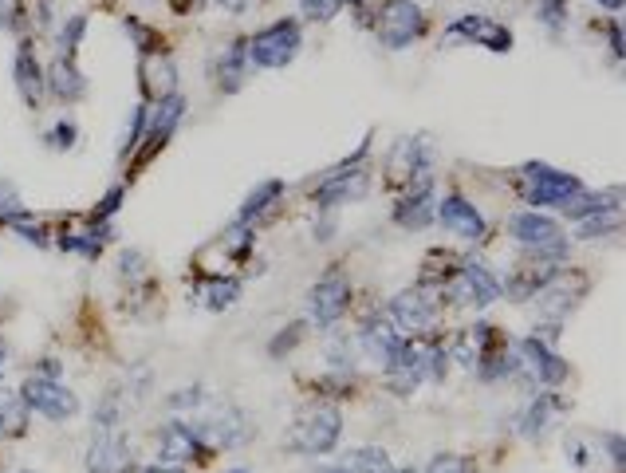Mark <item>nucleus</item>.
<instances>
[{
  "label": "nucleus",
  "instance_id": "f257e3e1",
  "mask_svg": "<svg viewBox=\"0 0 626 473\" xmlns=\"http://www.w3.org/2000/svg\"><path fill=\"white\" fill-rule=\"evenodd\" d=\"M508 237H512L524 253H532V257H540V261H552V265H564L567 261V237H564V229H560V221L548 217V213H540V209H520V213H512V217H508Z\"/></svg>",
  "mask_w": 626,
  "mask_h": 473
},
{
  "label": "nucleus",
  "instance_id": "f03ea898",
  "mask_svg": "<svg viewBox=\"0 0 626 473\" xmlns=\"http://www.w3.org/2000/svg\"><path fill=\"white\" fill-rule=\"evenodd\" d=\"M339 438H343V414H339V406L315 403L292 422L288 450H296L304 458H323V454H331L339 446Z\"/></svg>",
  "mask_w": 626,
  "mask_h": 473
},
{
  "label": "nucleus",
  "instance_id": "7ed1b4c3",
  "mask_svg": "<svg viewBox=\"0 0 626 473\" xmlns=\"http://www.w3.org/2000/svg\"><path fill=\"white\" fill-rule=\"evenodd\" d=\"M579 190H583V182L575 174L556 170L548 162H524L520 166V194H524V202L532 205V209H544V205L564 209Z\"/></svg>",
  "mask_w": 626,
  "mask_h": 473
},
{
  "label": "nucleus",
  "instance_id": "20e7f679",
  "mask_svg": "<svg viewBox=\"0 0 626 473\" xmlns=\"http://www.w3.org/2000/svg\"><path fill=\"white\" fill-rule=\"evenodd\" d=\"M245 44H249V64L252 68L280 71L300 56V48H304V32H300V24H296V20H272L268 28L252 32Z\"/></svg>",
  "mask_w": 626,
  "mask_h": 473
},
{
  "label": "nucleus",
  "instance_id": "39448f33",
  "mask_svg": "<svg viewBox=\"0 0 626 473\" xmlns=\"http://www.w3.org/2000/svg\"><path fill=\"white\" fill-rule=\"evenodd\" d=\"M426 32V12L418 0H382L375 12V36L382 48L402 52Z\"/></svg>",
  "mask_w": 626,
  "mask_h": 473
},
{
  "label": "nucleus",
  "instance_id": "423d86ee",
  "mask_svg": "<svg viewBox=\"0 0 626 473\" xmlns=\"http://www.w3.org/2000/svg\"><path fill=\"white\" fill-rule=\"evenodd\" d=\"M434 320H438V288L418 284V288H402L390 300V324L406 336H426L434 328Z\"/></svg>",
  "mask_w": 626,
  "mask_h": 473
},
{
  "label": "nucleus",
  "instance_id": "0eeeda50",
  "mask_svg": "<svg viewBox=\"0 0 626 473\" xmlns=\"http://www.w3.org/2000/svg\"><path fill=\"white\" fill-rule=\"evenodd\" d=\"M351 308V280L339 269H331L323 280H315L308 292V324L315 328H335Z\"/></svg>",
  "mask_w": 626,
  "mask_h": 473
},
{
  "label": "nucleus",
  "instance_id": "6e6552de",
  "mask_svg": "<svg viewBox=\"0 0 626 473\" xmlns=\"http://www.w3.org/2000/svg\"><path fill=\"white\" fill-rule=\"evenodd\" d=\"M20 399L28 410L44 414L48 422H67L79 414V399L75 391H67L60 379H48V375H28L24 387H20Z\"/></svg>",
  "mask_w": 626,
  "mask_h": 473
},
{
  "label": "nucleus",
  "instance_id": "1a4fd4ad",
  "mask_svg": "<svg viewBox=\"0 0 626 473\" xmlns=\"http://www.w3.org/2000/svg\"><path fill=\"white\" fill-rule=\"evenodd\" d=\"M209 458V442L201 438V426L193 422H166L158 434V466H186V462H205Z\"/></svg>",
  "mask_w": 626,
  "mask_h": 473
},
{
  "label": "nucleus",
  "instance_id": "9d476101",
  "mask_svg": "<svg viewBox=\"0 0 626 473\" xmlns=\"http://www.w3.org/2000/svg\"><path fill=\"white\" fill-rule=\"evenodd\" d=\"M186 95H166V99H158L150 111H146V135H142V150H138V162H150L170 138H174V131L182 127V119H186Z\"/></svg>",
  "mask_w": 626,
  "mask_h": 473
},
{
  "label": "nucleus",
  "instance_id": "9b49d317",
  "mask_svg": "<svg viewBox=\"0 0 626 473\" xmlns=\"http://www.w3.org/2000/svg\"><path fill=\"white\" fill-rule=\"evenodd\" d=\"M430 178V142L418 138H398L394 150L386 154V182L390 186H410Z\"/></svg>",
  "mask_w": 626,
  "mask_h": 473
},
{
  "label": "nucleus",
  "instance_id": "f8f14e48",
  "mask_svg": "<svg viewBox=\"0 0 626 473\" xmlns=\"http://www.w3.org/2000/svg\"><path fill=\"white\" fill-rule=\"evenodd\" d=\"M434 221H438L445 233H453V237H461V241H473V245H481L485 237H489V221L481 217V209L469 202V198H461V194H445L434 209Z\"/></svg>",
  "mask_w": 626,
  "mask_h": 473
},
{
  "label": "nucleus",
  "instance_id": "ddd939ff",
  "mask_svg": "<svg viewBox=\"0 0 626 473\" xmlns=\"http://www.w3.org/2000/svg\"><path fill=\"white\" fill-rule=\"evenodd\" d=\"M516 355H520V371H528L532 383H540V387H560L567 379V359L540 336L520 339Z\"/></svg>",
  "mask_w": 626,
  "mask_h": 473
},
{
  "label": "nucleus",
  "instance_id": "4468645a",
  "mask_svg": "<svg viewBox=\"0 0 626 473\" xmlns=\"http://www.w3.org/2000/svg\"><path fill=\"white\" fill-rule=\"evenodd\" d=\"M367 190H371V170H363V166H347V170H327L323 174V182L315 186V205L319 209H335V205L343 202H359V198H367Z\"/></svg>",
  "mask_w": 626,
  "mask_h": 473
},
{
  "label": "nucleus",
  "instance_id": "2eb2a0df",
  "mask_svg": "<svg viewBox=\"0 0 626 473\" xmlns=\"http://www.w3.org/2000/svg\"><path fill=\"white\" fill-rule=\"evenodd\" d=\"M445 40H469V44L489 48V52H497V56H504V52L512 48V32H508L504 24H497V20L481 16V12L457 16V20L445 28Z\"/></svg>",
  "mask_w": 626,
  "mask_h": 473
},
{
  "label": "nucleus",
  "instance_id": "dca6fc26",
  "mask_svg": "<svg viewBox=\"0 0 626 473\" xmlns=\"http://www.w3.org/2000/svg\"><path fill=\"white\" fill-rule=\"evenodd\" d=\"M130 442L119 426L95 430L87 446V473H130Z\"/></svg>",
  "mask_w": 626,
  "mask_h": 473
},
{
  "label": "nucleus",
  "instance_id": "f3484780",
  "mask_svg": "<svg viewBox=\"0 0 626 473\" xmlns=\"http://www.w3.org/2000/svg\"><path fill=\"white\" fill-rule=\"evenodd\" d=\"M434 209H438V194H434V182H418L410 186V194L394 205V225L398 229H410V233H422L426 225H434Z\"/></svg>",
  "mask_w": 626,
  "mask_h": 473
},
{
  "label": "nucleus",
  "instance_id": "a211bd4d",
  "mask_svg": "<svg viewBox=\"0 0 626 473\" xmlns=\"http://www.w3.org/2000/svg\"><path fill=\"white\" fill-rule=\"evenodd\" d=\"M138 79H142L146 103H158V99L174 95V91H178V68H174V60H170V52L138 56Z\"/></svg>",
  "mask_w": 626,
  "mask_h": 473
},
{
  "label": "nucleus",
  "instance_id": "6ab92c4d",
  "mask_svg": "<svg viewBox=\"0 0 626 473\" xmlns=\"http://www.w3.org/2000/svg\"><path fill=\"white\" fill-rule=\"evenodd\" d=\"M44 91H48L52 99H60L63 107H71V103H79V99L87 95V75L79 71L75 60L56 56V60L44 68Z\"/></svg>",
  "mask_w": 626,
  "mask_h": 473
},
{
  "label": "nucleus",
  "instance_id": "aec40b11",
  "mask_svg": "<svg viewBox=\"0 0 626 473\" xmlns=\"http://www.w3.org/2000/svg\"><path fill=\"white\" fill-rule=\"evenodd\" d=\"M12 79H16V91H20L24 107H32V111H36V107H40V99H44V68H40V60H36V52H32V44H28V40L16 48Z\"/></svg>",
  "mask_w": 626,
  "mask_h": 473
},
{
  "label": "nucleus",
  "instance_id": "412c9836",
  "mask_svg": "<svg viewBox=\"0 0 626 473\" xmlns=\"http://www.w3.org/2000/svg\"><path fill=\"white\" fill-rule=\"evenodd\" d=\"M249 44L245 40H233L221 56H217V87L225 91V95H237L241 87H245V79H249Z\"/></svg>",
  "mask_w": 626,
  "mask_h": 473
},
{
  "label": "nucleus",
  "instance_id": "4be33fe9",
  "mask_svg": "<svg viewBox=\"0 0 626 473\" xmlns=\"http://www.w3.org/2000/svg\"><path fill=\"white\" fill-rule=\"evenodd\" d=\"M457 272L465 276V284H469V292H473V304L477 308H489V304H497L504 296V288H501V280H497V272L489 269L485 261H461L457 265Z\"/></svg>",
  "mask_w": 626,
  "mask_h": 473
},
{
  "label": "nucleus",
  "instance_id": "5701e85b",
  "mask_svg": "<svg viewBox=\"0 0 626 473\" xmlns=\"http://www.w3.org/2000/svg\"><path fill=\"white\" fill-rule=\"evenodd\" d=\"M209 434H213V442H217L221 450H233V446H245V442H249L252 426L237 406H221V410L213 414V422H209Z\"/></svg>",
  "mask_w": 626,
  "mask_h": 473
},
{
  "label": "nucleus",
  "instance_id": "b1692460",
  "mask_svg": "<svg viewBox=\"0 0 626 473\" xmlns=\"http://www.w3.org/2000/svg\"><path fill=\"white\" fill-rule=\"evenodd\" d=\"M398 343H402V336H398V328L390 324V320H367L363 324V347H367V355L375 359L378 367H386L390 363V355L398 351Z\"/></svg>",
  "mask_w": 626,
  "mask_h": 473
},
{
  "label": "nucleus",
  "instance_id": "393cba45",
  "mask_svg": "<svg viewBox=\"0 0 626 473\" xmlns=\"http://www.w3.org/2000/svg\"><path fill=\"white\" fill-rule=\"evenodd\" d=\"M28 434V406L20 399V391L0 387V442L24 438Z\"/></svg>",
  "mask_w": 626,
  "mask_h": 473
},
{
  "label": "nucleus",
  "instance_id": "a878e982",
  "mask_svg": "<svg viewBox=\"0 0 626 473\" xmlns=\"http://www.w3.org/2000/svg\"><path fill=\"white\" fill-rule=\"evenodd\" d=\"M197 300L209 308V312H225L241 300V276H209L201 288H197Z\"/></svg>",
  "mask_w": 626,
  "mask_h": 473
},
{
  "label": "nucleus",
  "instance_id": "bb28decb",
  "mask_svg": "<svg viewBox=\"0 0 626 473\" xmlns=\"http://www.w3.org/2000/svg\"><path fill=\"white\" fill-rule=\"evenodd\" d=\"M284 198V182L280 178H264V182H256L249 190V198H245V205H241V213H237V221H256V217H264L272 205Z\"/></svg>",
  "mask_w": 626,
  "mask_h": 473
},
{
  "label": "nucleus",
  "instance_id": "cd10ccee",
  "mask_svg": "<svg viewBox=\"0 0 626 473\" xmlns=\"http://www.w3.org/2000/svg\"><path fill=\"white\" fill-rule=\"evenodd\" d=\"M339 473H390V454H386L382 446L351 450V454L339 462Z\"/></svg>",
  "mask_w": 626,
  "mask_h": 473
},
{
  "label": "nucleus",
  "instance_id": "c85d7f7f",
  "mask_svg": "<svg viewBox=\"0 0 626 473\" xmlns=\"http://www.w3.org/2000/svg\"><path fill=\"white\" fill-rule=\"evenodd\" d=\"M552 406H560L552 395H536V403L528 406L524 418H520V434H524V438H544V426H548Z\"/></svg>",
  "mask_w": 626,
  "mask_h": 473
},
{
  "label": "nucleus",
  "instance_id": "c756f323",
  "mask_svg": "<svg viewBox=\"0 0 626 473\" xmlns=\"http://www.w3.org/2000/svg\"><path fill=\"white\" fill-rule=\"evenodd\" d=\"M83 36H87V16H83V12L67 16V20L60 24V32H56V48H60V56L75 60V52H79Z\"/></svg>",
  "mask_w": 626,
  "mask_h": 473
},
{
  "label": "nucleus",
  "instance_id": "7c9ffc66",
  "mask_svg": "<svg viewBox=\"0 0 626 473\" xmlns=\"http://www.w3.org/2000/svg\"><path fill=\"white\" fill-rule=\"evenodd\" d=\"M126 36L134 40V48H138V56H150V52H166L162 48V40H158V32L154 28H146L142 20H134V16H126L123 20Z\"/></svg>",
  "mask_w": 626,
  "mask_h": 473
},
{
  "label": "nucleus",
  "instance_id": "2f4dec72",
  "mask_svg": "<svg viewBox=\"0 0 626 473\" xmlns=\"http://www.w3.org/2000/svg\"><path fill=\"white\" fill-rule=\"evenodd\" d=\"M146 111H150V103H138V107L130 111V127L123 131V142H119V158H123V162H126V154L138 150V142L146 135Z\"/></svg>",
  "mask_w": 626,
  "mask_h": 473
},
{
  "label": "nucleus",
  "instance_id": "473e14b6",
  "mask_svg": "<svg viewBox=\"0 0 626 473\" xmlns=\"http://www.w3.org/2000/svg\"><path fill=\"white\" fill-rule=\"evenodd\" d=\"M252 225L249 221H233L229 229H225V237H221V249L225 253H233V257H245V253H252Z\"/></svg>",
  "mask_w": 626,
  "mask_h": 473
},
{
  "label": "nucleus",
  "instance_id": "72a5a7b5",
  "mask_svg": "<svg viewBox=\"0 0 626 473\" xmlns=\"http://www.w3.org/2000/svg\"><path fill=\"white\" fill-rule=\"evenodd\" d=\"M615 233H619V213H595V217L579 221L583 241H599V237H615Z\"/></svg>",
  "mask_w": 626,
  "mask_h": 473
},
{
  "label": "nucleus",
  "instance_id": "f704fd0d",
  "mask_svg": "<svg viewBox=\"0 0 626 473\" xmlns=\"http://www.w3.org/2000/svg\"><path fill=\"white\" fill-rule=\"evenodd\" d=\"M532 12L548 32H560L567 24V0H532Z\"/></svg>",
  "mask_w": 626,
  "mask_h": 473
},
{
  "label": "nucleus",
  "instance_id": "c9c22d12",
  "mask_svg": "<svg viewBox=\"0 0 626 473\" xmlns=\"http://www.w3.org/2000/svg\"><path fill=\"white\" fill-rule=\"evenodd\" d=\"M304 336H308V320H296V324H288V328H284L280 336L268 343V355H272V359L288 355V351H292V347H296V343H300Z\"/></svg>",
  "mask_w": 626,
  "mask_h": 473
},
{
  "label": "nucleus",
  "instance_id": "e433bc0d",
  "mask_svg": "<svg viewBox=\"0 0 626 473\" xmlns=\"http://www.w3.org/2000/svg\"><path fill=\"white\" fill-rule=\"evenodd\" d=\"M8 229H16V233H20V237H24L28 245H36V249H48V229H44L40 221H32L28 213L12 217V221H8Z\"/></svg>",
  "mask_w": 626,
  "mask_h": 473
},
{
  "label": "nucleus",
  "instance_id": "4c0bfd02",
  "mask_svg": "<svg viewBox=\"0 0 626 473\" xmlns=\"http://www.w3.org/2000/svg\"><path fill=\"white\" fill-rule=\"evenodd\" d=\"M123 198H126L123 186H111V190H107V194H103V198L95 202V209L87 213V221H91V225H99V221H111V217L119 213V205H123Z\"/></svg>",
  "mask_w": 626,
  "mask_h": 473
},
{
  "label": "nucleus",
  "instance_id": "58836bf2",
  "mask_svg": "<svg viewBox=\"0 0 626 473\" xmlns=\"http://www.w3.org/2000/svg\"><path fill=\"white\" fill-rule=\"evenodd\" d=\"M20 213H28V205H24V198L16 194V186L12 182H4L0 178V225H8L12 217H20Z\"/></svg>",
  "mask_w": 626,
  "mask_h": 473
},
{
  "label": "nucleus",
  "instance_id": "ea45409f",
  "mask_svg": "<svg viewBox=\"0 0 626 473\" xmlns=\"http://www.w3.org/2000/svg\"><path fill=\"white\" fill-rule=\"evenodd\" d=\"M343 4H347V0H300V12H304L308 20L327 24V20H335V16L343 12Z\"/></svg>",
  "mask_w": 626,
  "mask_h": 473
},
{
  "label": "nucleus",
  "instance_id": "a19ab883",
  "mask_svg": "<svg viewBox=\"0 0 626 473\" xmlns=\"http://www.w3.org/2000/svg\"><path fill=\"white\" fill-rule=\"evenodd\" d=\"M44 142H48L52 150H71V146L79 142V127H75V119H60V123L44 135Z\"/></svg>",
  "mask_w": 626,
  "mask_h": 473
},
{
  "label": "nucleus",
  "instance_id": "79ce46f5",
  "mask_svg": "<svg viewBox=\"0 0 626 473\" xmlns=\"http://www.w3.org/2000/svg\"><path fill=\"white\" fill-rule=\"evenodd\" d=\"M327 363H331L339 375H343V371H351V367H355V347H351L343 336L331 339V343H327Z\"/></svg>",
  "mask_w": 626,
  "mask_h": 473
},
{
  "label": "nucleus",
  "instance_id": "37998d69",
  "mask_svg": "<svg viewBox=\"0 0 626 473\" xmlns=\"http://www.w3.org/2000/svg\"><path fill=\"white\" fill-rule=\"evenodd\" d=\"M426 473H477V470H473V458H465V454H438Z\"/></svg>",
  "mask_w": 626,
  "mask_h": 473
},
{
  "label": "nucleus",
  "instance_id": "c03bdc74",
  "mask_svg": "<svg viewBox=\"0 0 626 473\" xmlns=\"http://www.w3.org/2000/svg\"><path fill=\"white\" fill-rule=\"evenodd\" d=\"M24 28V8L16 0H0V32H16Z\"/></svg>",
  "mask_w": 626,
  "mask_h": 473
},
{
  "label": "nucleus",
  "instance_id": "a18cd8bd",
  "mask_svg": "<svg viewBox=\"0 0 626 473\" xmlns=\"http://www.w3.org/2000/svg\"><path fill=\"white\" fill-rule=\"evenodd\" d=\"M142 265H146V257H142L138 249H126L123 257H119V269H123L126 280H138V276H142Z\"/></svg>",
  "mask_w": 626,
  "mask_h": 473
},
{
  "label": "nucleus",
  "instance_id": "49530a36",
  "mask_svg": "<svg viewBox=\"0 0 626 473\" xmlns=\"http://www.w3.org/2000/svg\"><path fill=\"white\" fill-rule=\"evenodd\" d=\"M599 442L607 446V454H611V462L623 470L626 466V446H623V434H599Z\"/></svg>",
  "mask_w": 626,
  "mask_h": 473
},
{
  "label": "nucleus",
  "instance_id": "de8ad7c7",
  "mask_svg": "<svg viewBox=\"0 0 626 473\" xmlns=\"http://www.w3.org/2000/svg\"><path fill=\"white\" fill-rule=\"evenodd\" d=\"M205 403V399H201V387H189V391H178V395H174V399H170V406H174V410H193V406H201Z\"/></svg>",
  "mask_w": 626,
  "mask_h": 473
},
{
  "label": "nucleus",
  "instance_id": "09e8293b",
  "mask_svg": "<svg viewBox=\"0 0 626 473\" xmlns=\"http://www.w3.org/2000/svg\"><path fill=\"white\" fill-rule=\"evenodd\" d=\"M323 213H327V217H319V221H315V241H331V233H335V217H331V209H323Z\"/></svg>",
  "mask_w": 626,
  "mask_h": 473
},
{
  "label": "nucleus",
  "instance_id": "8fccbe9b",
  "mask_svg": "<svg viewBox=\"0 0 626 473\" xmlns=\"http://www.w3.org/2000/svg\"><path fill=\"white\" fill-rule=\"evenodd\" d=\"M611 52L623 60V24L619 20H611Z\"/></svg>",
  "mask_w": 626,
  "mask_h": 473
},
{
  "label": "nucleus",
  "instance_id": "3c124183",
  "mask_svg": "<svg viewBox=\"0 0 626 473\" xmlns=\"http://www.w3.org/2000/svg\"><path fill=\"white\" fill-rule=\"evenodd\" d=\"M36 24H40V28L52 24V0H40V4H36Z\"/></svg>",
  "mask_w": 626,
  "mask_h": 473
},
{
  "label": "nucleus",
  "instance_id": "603ef678",
  "mask_svg": "<svg viewBox=\"0 0 626 473\" xmlns=\"http://www.w3.org/2000/svg\"><path fill=\"white\" fill-rule=\"evenodd\" d=\"M225 12H233V16H241V12H249V4L252 0H217Z\"/></svg>",
  "mask_w": 626,
  "mask_h": 473
},
{
  "label": "nucleus",
  "instance_id": "864d4df0",
  "mask_svg": "<svg viewBox=\"0 0 626 473\" xmlns=\"http://www.w3.org/2000/svg\"><path fill=\"white\" fill-rule=\"evenodd\" d=\"M40 375H48V379H60V363H56V359H44Z\"/></svg>",
  "mask_w": 626,
  "mask_h": 473
},
{
  "label": "nucleus",
  "instance_id": "5fc2aeb1",
  "mask_svg": "<svg viewBox=\"0 0 626 473\" xmlns=\"http://www.w3.org/2000/svg\"><path fill=\"white\" fill-rule=\"evenodd\" d=\"M142 473H186L182 466H150V470H142Z\"/></svg>",
  "mask_w": 626,
  "mask_h": 473
},
{
  "label": "nucleus",
  "instance_id": "6e6d98bb",
  "mask_svg": "<svg viewBox=\"0 0 626 473\" xmlns=\"http://www.w3.org/2000/svg\"><path fill=\"white\" fill-rule=\"evenodd\" d=\"M595 4L607 8V12H619V8H623V0H595Z\"/></svg>",
  "mask_w": 626,
  "mask_h": 473
},
{
  "label": "nucleus",
  "instance_id": "4d7b16f0",
  "mask_svg": "<svg viewBox=\"0 0 626 473\" xmlns=\"http://www.w3.org/2000/svg\"><path fill=\"white\" fill-rule=\"evenodd\" d=\"M315 473H339V466H319Z\"/></svg>",
  "mask_w": 626,
  "mask_h": 473
},
{
  "label": "nucleus",
  "instance_id": "13d9d810",
  "mask_svg": "<svg viewBox=\"0 0 626 473\" xmlns=\"http://www.w3.org/2000/svg\"><path fill=\"white\" fill-rule=\"evenodd\" d=\"M390 473H418L414 466H406V470H390Z\"/></svg>",
  "mask_w": 626,
  "mask_h": 473
},
{
  "label": "nucleus",
  "instance_id": "bf43d9fd",
  "mask_svg": "<svg viewBox=\"0 0 626 473\" xmlns=\"http://www.w3.org/2000/svg\"><path fill=\"white\" fill-rule=\"evenodd\" d=\"M0 371H4V343H0Z\"/></svg>",
  "mask_w": 626,
  "mask_h": 473
},
{
  "label": "nucleus",
  "instance_id": "052dcab7",
  "mask_svg": "<svg viewBox=\"0 0 626 473\" xmlns=\"http://www.w3.org/2000/svg\"><path fill=\"white\" fill-rule=\"evenodd\" d=\"M229 473H245V470H229Z\"/></svg>",
  "mask_w": 626,
  "mask_h": 473
},
{
  "label": "nucleus",
  "instance_id": "680f3d73",
  "mask_svg": "<svg viewBox=\"0 0 626 473\" xmlns=\"http://www.w3.org/2000/svg\"><path fill=\"white\" fill-rule=\"evenodd\" d=\"M20 473H36V470H20Z\"/></svg>",
  "mask_w": 626,
  "mask_h": 473
}]
</instances>
